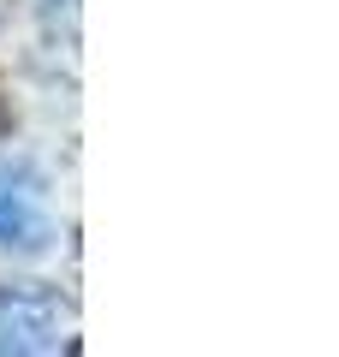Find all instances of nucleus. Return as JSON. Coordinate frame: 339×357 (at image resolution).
Listing matches in <instances>:
<instances>
[{
  "label": "nucleus",
  "mask_w": 339,
  "mask_h": 357,
  "mask_svg": "<svg viewBox=\"0 0 339 357\" xmlns=\"http://www.w3.org/2000/svg\"><path fill=\"white\" fill-rule=\"evenodd\" d=\"M60 304L36 286L0 292V351H54L60 345Z\"/></svg>",
  "instance_id": "obj_2"
},
{
  "label": "nucleus",
  "mask_w": 339,
  "mask_h": 357,
  "mask_svg": "<svg viewBox=\"0 0 339 357\" xmlns=\"http://www.w3.org/2000/svg\"><path fill=\"white\" fill-rule=\"evenodd\" d=\"M0 244L6 250H42L48 244V197L24 161H0Z\"/></svg>",
  "instance_id": "obj_1"
}]
</instances>
